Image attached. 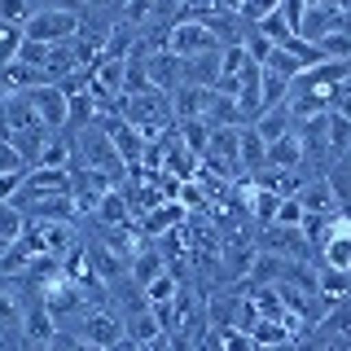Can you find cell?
Returning <instances> with one entry per match:
<instances>
[{
  "label": "cell",
  "mask_w": 351,
  "mask_h": 351,
  "mask_svg": "<svg viewBox=\"0 0 351 351\" xmlns=\"http://www.w3.org/2000/svg\"><path fill=\"white\" fill-rule=\"evenodd\" d=\"M316 294L329 299V303H334V299H347V294H351V272H329L325 268V277L316 281Z\"/></svg>",
  "instance_id": "cell-22"
},
{
  "label": "cell",
  "mask_w": 351,
  "mask_h": 351,
  "mask_svg": "<svg viewBox=\"0 0 351 351\" xmlns=\"http://www.w3.org/2000/svg\"><path fill=\"white\" fill-rule=\"evenodd\" d=\"M22 40H27V36H22V27H9V22H0V71L18 62Z\"/></svg>",
  "instance_id": "cell-24"
},
{
  "label": "cell",
  "mask_w": 351,
  "mask_h": 351,
  "mask_svg": "<svg viewBox=\"0 0 351 351\" xmlns=\"http://www.w3.org/2000/svg\"><path fill=\"white\" fill-rule=\"evenodd\" d=\"M351 149V123L343 114H329V158L343 162V154Z\"/></svg>",
  "instance_id": "cell-19"
},
{
  "label": "cell",
  "mask_w": 351,
  "mask_h": 351,
  "mask_svg": "<svg viewBox=\"0 0 351 351\" xmlns=\"http://www.w3.org/2000/svg\"><path fill=\"white\" fill-rule=\"evenodd\" d=\"M18 351H44V343H22Z\"/></svg>",
  "instance_id": "cell-35"
},
{
  "label": "cell",
  "mask_w": 351,
  "mask_h": 351,
  "mask_svg": "<svg viewBox=\"0 0 351 351\" xmlns=\"http://www.w3.org/2000/svg\"><path fill=\"white\" fill-rule=\"evenodd\" d=\"M303 14H307V5L303 0H281V18H285V27L299 36V27H303Z\"/></svg>",
  "instance_id": "cell-29"
},
{
  "label": "cell",
  "mask_w": 351,
  "mask_h": 351,
  "mask_svg": "<svg viewBox=\"0 0 351 351\" xmlns=\"http://www.w3.org/2000/svg\"><path fill=\"white\" fill-rule=\"evenodd\" d=\"M22 184H27V171H9V176H0V202H14V197L22 193Z\"/></svg>",
  "instance_id": "cell-30"
},
{
  "label": "cell",
  "mask_w": 351,
  "mask_h": 351,
  "mask_svg": "<svg viewBox=\"0 0 351 351\" xmlns=\"http://www.w3.org/2000/svg\"><path fill=\"white\" fill-rule=\"evenodd\" d=\"M263 71H272V75H281V80H285V84H294V80H299V75L307 71V66H303L299 58H294V53H285V49H277V53H272V58H268V66H263Z\"/></svg>",
  "instance_id": "cell-20"
},
{
  "label": "cell",
  "mask_w": 351,
  "mask_h": 351,
  "mask_svg": "<svg viewBox=\"0 0 351 351\" xmlns=\"http://www.w3.org/2000/svg\"><path fill=\"white\" fill-rule=\"evenodd\" d=\"M9 171H31L27 162H22V154L9 145L5 136H0V176H9Z\"/></svg>",
  "instance_id": "cell-28"
},
{
  "label": "cell",
  "mask_w": 351,
  "mask_h": 351,
  "mask_svg": "<svg viewBox=\"0 0 351 351\" xmlns=\"http://www.w3.org/2000/svg\"><path fill=\"white\" fill-rule=\"evenodd\" d=\"M106 132H110V141H114V149H119V158H123V167L128 171H141V162H145V149H149V141L141 136L132 123H123L119 114H106V119H97Z\"/></svg>",
  "instance_id": "cell-5"
},
{
  "label": "cell",
  "mask_w": 351,
  "mask_h": 351,
  "mask_svg": "<svg viewBox=\"0 0 351 351\" xmlns=\"http://www.w3.org/2000/svg\"><path fill=\"white\" fill-rule=\"evenodd\" d=\"M22 36L49 44V49H62V44H75L84 36V14H80V9H58V5L36 9L31 22L22 27Z\"/></svg>",
  "instance_id": "cell-1"
},
{
  "label": "cell",
  "mask_w": 351,
  "mask_h": 351,
  "mask_svg": "<svg viewBox=\"0 0 351 351\" xmlns=\"http://www.w3.org/2000/svg\"><path fill=\"white\" fill-rule=\"evenodd\" d=\"M31 106H36V114H40L44 132H62V128H71V97H66L58 84H40L36 93H31Z\"/></svg>",
  "instance_id": "cell-6"
},
{
  "label": "cell",
  "mask_w": 351,
  "mask_h": 351,
  "mask_svg": "<svg viewBox=\"0 0 351 351\" xmlns=\"http://www.w3.org/2000/svg\"><path fill=\"white\" fill-rule=\"evenodd\" d=\"M176 299H180V277H176V272H162L158 281L145 285V303L149 307H171Z\"/></svg>",
  "instance_id": "cell-15"
},
{
  "label": "cell",
  "mask_w": 351,
  "mask_h": 351,
  "mask_svg": "<svg viewBox=\"0 0 351 351\" xmlns=\"http://www.w3.org/2000/svg\"><path fill=\"white\" fill-rule=\"evenodd\" d=\"M184 219H189V211L167 197V202L154 206V211L145 219H136V224H141V233H145V237H167V233H176V228H184Z\"/></svg>",
  "instance_id": "cell-10"
},
{
  "label": "cell",
  "mask_w": 351,
  "mask_h": 351,
  "mask_svg": "<svg viewBox=\"0 0 351 351\" xmlns=\"http://www.w3.org/2000/svg\"><path fill=\"white\" fill-rule=\"evenodd\" d=\"M250 128H255L259 136H263V141H268V145H272V141L290 136V132L299 128V123H294L290 106H277V110H263V114H259V119H255V123H250Z\"/></svg>",
  "instance_id": "cell-12"
},
{
  "label": "cell",
  "mask_w": 351,
  "mask_h": 351,
  "mask_svg": "<svg viewBox=\"0 0 351 351\" xmlns=\"http://www.w3.org/2000/svg\"><path fill=\"white\" fill-rule=\"evenodd\" d=\"M58 334V321H53V312L49 307H27V321H22V338L27 343H49V338Z\"/></svg>",
  "instance_id": "cell-13"
},
{
  "label": "cell",
  "mask_w": 351,
  "mask_h": 351,
  "mask_svg": "<svg viewBox=\"0 0 351 351\" xmlns=\"http://www.w3.org/2000/svg\"><path fill=\"white\" fill-rule=\"evenodd\" d=\"M219 351H259L246 329H219Z\"/></svg>",
  "instance_id": "cell-26"
},
{
  "label": "cell",
  "mask_w": 351,
  "mask_h": 351,
  "mask_svg": "<svg viewBox=\"0 0 351 351\" xmlns=\"http://www.w3.org/2000/svg\"><path fill=\"white\" fill-rule=\"evenodd\" d=\"M18 281L22 277H0V334H14L27 321V303H22Z\"/></svg>",
  "instance_id": "cell-9"
},
{
  "label": "cell",
  "mask_w": 351,
  "mask_h": 351,
  "mask_svg": "<svg viewBox=\"0 0 351 351\" xmlns=\"http://www.w3.org/2000/svg\"><path fill=\"white\" fill-rule=\"evenodd\" d=\"M338 101H351V71L343 75V84H338ZM338 101H334V106H338Z\"/></svg>",
  "instance_id": "cell-33"
},
{
  "label": "cell",
  "mask_w": 351,
  "mask_h": 351,
  "mask_svg": "<svg viewBox=\"0 0 351 351\" xmlns=\"http://www.w3.org/2000/svg\"><path fill=\"white\" fill-rule=\"evenodd\" d=\"M316 49H321L325 62H351V31H334V36H325Z\"/></svg>",
  "instance_id": "cell-23"
},
{
  "label": "cell",
  "mask_w": 351,
  "mask_h": 351,
  "mask_svg": "<svg viewBox=\"0 0 351 351\" xmlns=\"http://www.w3.org/2000/svg\"><path fill=\"white\" fill-rule=\"evenodd\" d=\"M303 202L299 197H285L281 202V211H277V228H303Z\"/></svg>",
  "instance_id": "cell-27"
},
{
  "label": "cell",
  "mask_w": 351,
  "mask_h": 351,
  "mask_svg": "<svg viewBox=\"0 0 351 351\" xmlns=\"http://www.w3.org/2000/svg\"><path fill=\"white\" fill-rule=\"evenodd\" d=\"M250 338H255V347H290V325H285V321H268V316H259L255 329H250Z\"/></svg>",
  "instance_id": "cell-14"
},
{
  "label": "cell",
  "mask_w": 351,
  "mask_h": 351,
  "mask_svg": "<svg viewBox=\"0 0 351 351\" xmlns=\"http://www.w3.org/2000/svg\"><path fill=\"white\" fill-rule=\"evenodd\" d=\"M241 49H246V58L255 62V66H268V58L277 53V44H272L268 36H263V31H255V27H250V31H246V40H241Z\"/></svg>",
  "instance_id": "cell-21"
},
{
  "label": "cell",
  "mask_w": 351,
  "mask_h": 351,
  "mask_svg": "<svg viewBox=\"0 0 351 351\" xmlns=\"http://www.w3.org/2000/svg\"><path fill=\"white\" fill-rule=\"evenodd\" d=\"M334 114H343L347 123H351V101H338V106H334Z\"/></svg>",
  "instance_id": "cell-34"
},
{
  "label": "cell",
  "mask_w": 351,
  "mask_h": 351,
  "mask_svg": "<svg viewBox=\"0 0 351 351\" xmlns=\"http://www.w3.org/2000/svg\"><path fill=\"white\" fill-rule=\"evenodd\" d=\"M123 334H128L123 312H114V307H84V321H80V334L75 338H84V343L97 347V351H110V347L128 343Z\"/></svg>",
  "instance_id": "cell-2"
},
{
  "label": "cell",
  "mask_w": 351,
  "mask_h": 351,
  "mask_svg": "<svg viewBox=\"0 0 351 351\" xmlns=\"http://www.w3.org/2000/svg\"><path fill=\"white\" fill-rule=\"evenodd\" d=\"M176 202H180L184 211H202L211 197H206V189H202L197 180H184V184H180V193H176Z\"/></svg>",
  "instance_id": "cell-25"
},
{
  "label": "cell",
  "mask_w": 351,
  "mask_h": 351,
  "mask_svg": "<svg viewBox=\"0 0 351 351\" xmlns=\"http://www.w3.org/2000/svg\"><path fill=\"white\" fill-rule=\"evenodd\" d=\"M44 351H80V338H66V334H53L49 343H44Z\"/></svg>",
  "instance_id": "cell-32"
},
{
  "label": "cell",
  "mask_w": 351,
  "mask_h": 351,
  "mask_svg": "<svg viewBox=\"0 0 351 351\" xmlns=\"http://www.w3.org/2000/svg\"><path fill=\"white\" fill-rule=\"evenodd\" d=\"M219 44L211 36V27L206 22H171V40H167V53L171 58H180V62H193V58H202V53H215Z\"/></svg>",
  "instance_id": "cell-4"
},
{
  "label": "cell",
  "mask_w": 351,
  "mask_h": 351,
  "mask_svg": "<svg viewBox=\"0 0 351 351\" xmlns=\"http://www.w3.org/2000/svg\"><path fill=\"white\" fill-rule=\"evenodd\" d=\"M299 202H303V215L312 219H338V202H334V189H329V180L321 176V180H307L299 189Z\"/></svg>",
  "instance_id": "cell-8"
},
{
  "label": "cell",
  "mask_w": 351,
  "mask_h": 351,
  "mask_svg": "<svg viewBox=\"0 0 351 351\" xmlns=\"http://www.w3.org/2000/svg\"><path fill=\"white\" fill-rule=\"evenodd\" d=\"M211 106H215V88L184 84V88H176V93H171V114H176V123H206Z\"/></svg>",
  "instance_id": "cell-7"
},
{
  "label": "cell",
  "mask_w": 351,
  "mask_h": 351,
  "mask_svg": "<svg viewBox=\"0 0 351 351\" xmlns=\"http://www.w3.org/2000/svg\"><path fill=\"white\" fill-rule=\"evenodd\" d=\"M154 14H158V9H154V5H145V0H141V5H128V9H123V22H149Z\"/></svg>",
  "instance_id": "cell-31"
},
{
  "label": "cell",
  "mask_w": 351,
  "mask_h": 351,
  "mask_svg": "<svg viewBox=\"0 0 351 351\" xmlns=\"http://www.w3.org/2000/svg\"><path fill=\"white\" fill-rule=\"evenodd\" d=\"M49 58H53V49H49V44H40V40H22L18 62L27 66V71H36L40 80H44V66H49Z\"/></svg>",
  "instance_id": "cell-18"
},
{
  "label": "cell",
  "mask_w": 351,
  "mask_h": 351,
  "mask_svg": "<svg viewBox=\"0 0 351 351\" xmlns=\"http://www.w3.org/2000/svg\"><path fill=\"white\" fill-rule=\"evenodd\" d=\"M80 162L88 171H110V176H119V180H123V171H128L123 158H119V149H114V141H110V132L101 123L80 132Z\"/></svg>",
  "instance_id": "cell-3"
},
{
  "label": "cell",
  "mask_w": 351,
  "mask_h": 351,
  "mask_svg": "<svg viewBox=\"0 0 351 351\" xmlns=\"http://www.w3.org/2000/svg\"><path fill=\"white\" fill-rule=\"evenodd\" d=\"M36 167H44V171H71V141L53 136L49 145H44V154H40ZM36 167H31V171H36Z\"/></svg>",
  "instance_id": "cell-16"
},
{
  "label": "cell",
  "mask_w": 351,
  "mask_h": 351,
  "mask_svg": "<svg viewBox=\"0 0 351 351\" xmlns=\"http://www.w3.org/2000/svg\"><path fill=\"white\" fill-rule=\"evenodd\" d=\"M27 224H31V219L22 215L14 202H0V241H9V246H14V241H22Z\"/></svg>",
  "instance_id": "cell-17"
},
{
  "label": "cell",
  "mask_w": 351,
  "mask_h": 351,
  "mask_svg": "<svg viewBox=\"0 0 351 351\" xmlns=\"http://www.w3.org/2000/svg\"><path fill=\"white\" fill-rule=\"evenodd\" d=\"M162 272H171L162 250H154V246L136 250V259H132V285H136V290H145V285H149V281H158Z\"/></svg>",
  "instance_id": "cell-11"
}]
</instances>
